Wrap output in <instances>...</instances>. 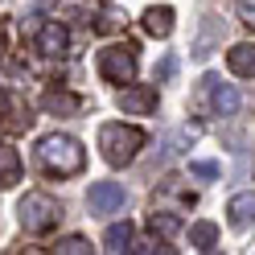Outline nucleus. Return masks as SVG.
<instances>
[{"instance_id": "obj_1", "label": "nucleus", "mask_w": 255, "mask_h": 255, "mask_svg": "<svg viewBox=\"0 0 255 255\" xmlns=\"http://www.w3.org/2000/svg\"><path fill=\"white\" fill-rule=\"evenodd\" d=\"M37 161H41V169L50 173V177H74V173H83L87 152H83V144H78L74 136L50 132V136H41V144H37Z\"/></svg>"}, {"instance_id": "obj_2", "label": "nucleus", "mask_w": 255, "mask_h": 255, "mask_svg": "<svg viewBox=\"0 0 255 255\" xmlns=\"http://www.w3.org/2000/svg\"><path fill=\"white\" fill-rule=\"evenodd\" d=\"M99 148H103V161L107 165L124 169V165L136 161L140 148H144V132L132 128V124H103L99 128Z\"/></svg>"}, {"instance_id": "obj_3", "label": "nucleus", "mask_w": 255, "mask_h": 255, "mask_svg": "<svg viewBox=\"0 0 255 255\" xmlns=\"http://www.w3.org/2000/svg\"><path fill=\"white\" fill-rule=\"evenodd\" d=\"M17 218H21L25 235H50L62 218V206L50 194H25L21 206H17Z\"/></svg>"}, {"instance_id": "obj_4", "label": "nucleus", "mask_w": 255, "mask_h": 255, "mask_svg": "<svg viewBox=\"0 0 255 255\" xmlns=\"http://www.w3.org/2000/svg\"><path fill=\"white\" fill-rule=\"evenodd\" d=\"M99 74L107 78L111 87H124L136 78V45L124 41V45H107L99 54Z\"/></svg>"}, {"instance_id": "obj_5", "label": "nucleus", "mask_w": 255, "mask_h": 255, "mask_svg": "<svg viewBox=\"0 0 255 255\" xmlns=\"http://www.w3.org/2000/svg\"><path fill=\"white\" fill-rule=\"evenodd\" d=\"M202 95L210 99V111H214V116H235V111H239V91H235L231 83H222L218 74H206V78H202Z\"/></svg>"}, {"instance_id": "obj_6", "label": "nucleus", "mask_w": 255, "mask_h": 255, "mask_svg": "<svg viewBox=\"0 0 255 255\" xmlns=\"http://www.w3.org/2000/svg\"><path fill=\"white\" fill-rule=\"evenodd\" d=\"M120 107L128 116H152L156 111V87H144V83H132L120 91Z\"/></svg>"}, {"instance_id": "obj_7", "label": "nucleus", "mask_w": 255, "mask_h": 255, "mask_svg": "<svg viewBox=\"0 0 255 255\" xmlns=\"http://www.w3.org/2000/svg\"><path fill=\"white\" fill-rule=\"evenodd\" d=\"M87 206H91V214L120 210V206H124V185H120V181H95L91 194H87Z\"/></svg>"}, {"instance_id": "obj_8", "label": "nucleus", "mask_w": 255, "mask_h": 255, "mask_svg": "<svg viewBox=\"0 0 255 255\" xmlns=\"http://www.w3.org/2000/svg\"><path fill=\"white\" fill-rule=\"evenodd\" d=\"M37 50L45 54V58H62L70 50V29L62 25V21H45L41 29H37Z\"/></svg>"}, {"instance_id": "obj_9", "label": "nucleus", "mask_w": 255, "mask_h": 255, "mask_svg": "<svg viewBox=\"0 0 255 255\" xmlns=\"http://www.w3.org/2000/svg\"><path fill=\"white\" fill-rule=\"evenodd\" d=\"M227 214H231V227H239V231L255 227V189H247V194H235V198L227 202Z\"/></svg>"}, {"instance_id": "obj_10", "label": "nucleus", "mask_w": 255, "mask_h": 255, "mask_svg": "<svg viewBox=\"0 0 255 255\" xmlns=\"http://www.w3.org/2000/svg\"><path fill=\"white\" fill-rule=\"evenodd\" d=\"M227 66L239 78H255V41H239L227 50Z\"/></svg>"}, {"instance_id": "obj_11", "label": "nucleus", "mask_w": 255, "mask_h": 255, "mask_svg": "<svg viewBox=\"0 0 255 255\" xmlns=\"http://www.w3.org/2000/svg\"><path fill=\"white\" fill-rule=\"evenodd\" d=\"M29 120H33V116H29V107L21 111V103L12 99V91H4V87H0V124H12V128H25Z\"/></svg>"}, {"instance_id": "obj_12", "label": "nucleus", "mask_w": 255, "mask_h": 255, "mask_svg": "<svg viewBox=\"0 0 255 255\" xmlns=\"http://www.w3.org/2000/svg\"><path fill=\"white\" fill-rule=\"evenodd\" d=\"M144 33H152V37H169V33H173V8H165V4L148 8V12H144Z\"/></svg>"}, {"instance_id": "obj_13", "label": "nucleus", "mask_w": 255, "mask_h": 255, "mask_svg": "<svg viewBox=\"0 0 255 255\" xmlns=\"http://www.w3.org/2000/svg\"><path fill=\"white\" fill-rule=\"evenodd\" d=\"M148 231L161 235V239H177V235H181V218L169 214V210H152V214H148Z\"/></svg>"}, {"instance_id": "obj_14", "label": "nucleus", "mask_w": 255, "mask_h": 255, "mask_svg": "<svg viewBox=\"0 0 255 255\" xmlns=\"http://www.w3.org/2000/svg\"><path fill=\"white\" fill-rule=\"evenodd\" d=\"M0 181H4V189L12 181H21V156L12 144H0Z\"/></svg>"}, {"instance_id": "obj_15", "label": "nucleus", "mask_w": 255, "mask_h": 255, "mask_svg": "<svg viewBox=\"0 0 255 255\" xmlns=\"http://www.w3.org/2000/svg\"><path fill=\"white\" fill-rule=\"evenodd\" d=\"M41 107H45V111H62V116H74L83 103H78V95H70V91H45Z\"/></svg>"}, {"instance_id": "obj_16", "label": "nucleus", "mask_w": 255, "mask_h": 255, "mask_svg": "<svg viewBox=\"0 0 255 255\" xmlns=\"http://www.w3.org/2000/svg\"><path fill=\"white\" fill-rule=\"evenodd\" d=\"M103 247L107 251H128L132 247V222H111L107 235H103Z\"/></svg>"}, {"instance_id": "obj_17", "label": "nucleus", "mask_w": 255, "mask_h": 255, "mask_svg": "<svg viewBox=\"0 0 255 255\" xmlns=\"http://www.w3.org/2000/svg\"><path fill=\"white\" fill-rule=\"evenodd\" d=\"M189 243H194L198 251H214L218 227H214V222H194V227H189Z\"/></svg>"}, {"instance_id": "obj_18", "label": "nucleus", "mask_w": 255, "mask_h": 255, "mask_svg": "<svg viewBox=\"0 0 255 255\" xmlns=\"http://www.w3.org/2000/svg\"><path fill=\"white\" fill-rule=\"evenodd\" d=\"M54 251H58V255H87L91 243H87L83 235H66V239H58V243H54Z\"/></svg>"}, {"instance_id": "obj_19", "label": "nucleus", "mask_w": 255, "mask_h": 255, "mask_svg": "<svg viewBox=\"0 0 255 255\" xmlns=\"http://www.w3.org/2000/svg\"><path fill=\"white\" fill-rule=\"evenodd\" d=\"M189 173L202 177V181H214V177H218V165H214V161H194V165H189Z\"/></svg>"}, {"instance_id": "obj_20", "label": "nucleus", "mask_w": 255, "mask_h": 255, "mask_svg": "<svg viewBox=\"0 0 255 255\" xmlns=\"http://www.w3.org/2000/svg\"><path fill=\"white\" fill-rule=\"evenodd\" d=\"M239 17H243V25L255 29V0H239Z\"/></svg>"}, {"instance_id": "obj_21", "label": "nucleus", "mask_w": 255, "mask_h": 255, "mask_svg": "<svg viewBox=\"0 0 255 255\" xmlns=\"http://www.w3.org/2000/svg\"><path fill=\"white\" fill-rule=\"evenodd\" d=\"M0 189H4V181H0Z\"/></svg>"}]
</instances>
